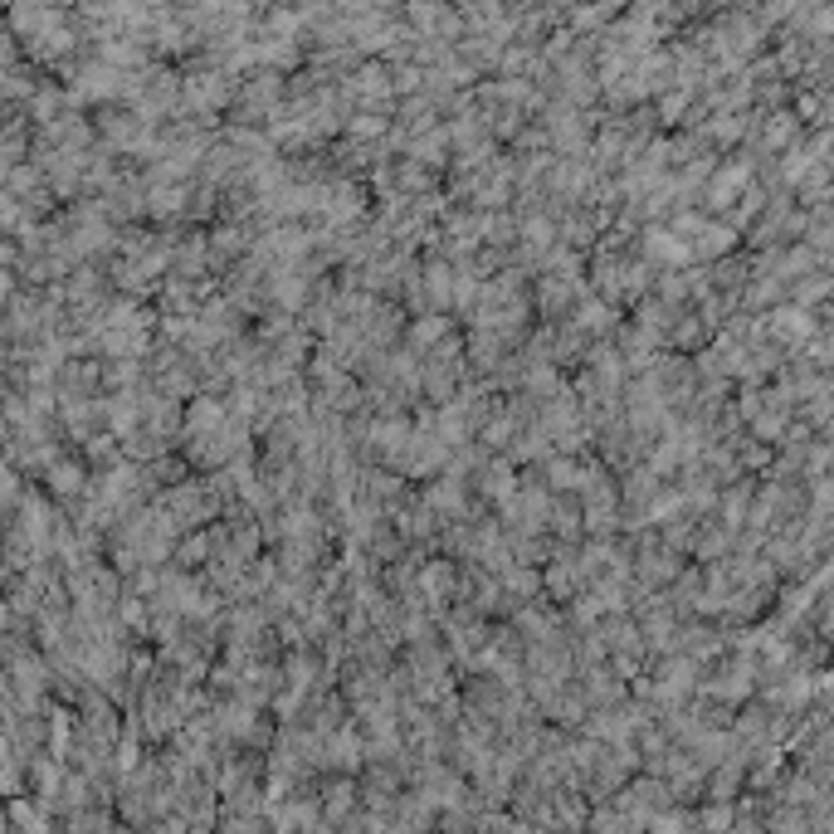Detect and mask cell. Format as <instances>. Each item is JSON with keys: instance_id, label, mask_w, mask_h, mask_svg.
Segmentation results:
<instances>
[{"instance_id": "1", "label": "cell", "mask_w": 834, "mask_h": 834, "mask_svg": "<svg viewBox=\"0 0 834 834\" xmlns=\"http://www.w3.org/2000/svg\"><path fill=\"white\" fill-rule=\"evenodd\" d=\"M84 483V473H79V464H59V473H54V488H64V493H74Z\"/></svg>"}]
</instances>
